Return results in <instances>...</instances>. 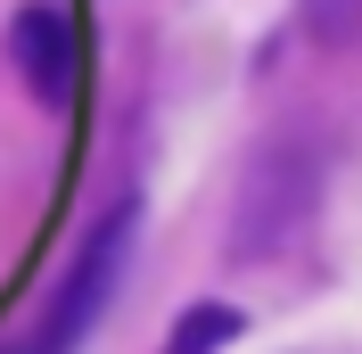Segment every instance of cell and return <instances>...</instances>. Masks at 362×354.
I'll return each mask as SVG.
<instances>
[{"instance_id": "1", "label": "cell", "mask_w": 362, "mask_h": 354, "mask_svg": "<svg viewBox=\"0 0 362 354\" xmlns=\"http://www.w3.org/2000/svg\"><path fill=\"white\" fill-rule=\"evenodd\" d=\"M132 239H140V198H115L107 215L90 222V239L74 247L66 280H58V297L42 305V321L17 338L8 354H74L90 330H99V313H107V297L124 288V264H132Z\"/></svg>"}, {"instance_id": "2", "label": "cell", "mask_w": 362, "mask_h": 354, "mask_svg": "<svg viewBox=\"0 0 362 354\" xmlns=\"http://www.w3.org/2000/svg\"><path fill=\"white\" fill-rule=\"evenodd\" d=\"M8 58H17L25 91H33L42 108H66L74 99V25H66V8L25 0L17 17H8Z\"/></svg>"}, {"instance_id": "3", "label": "cell", "mask_w": 362, "mask_h": 354, "mask_svg": "<svg viewBox=\"0 0 362 354\" xmlns=\"http://www.w3.org/2000/svg\"><path fill=\"white\" fill-rule=\"evenodd\" d=\"M230 338H239V305H214V297H206V305H189V313L173 321L165 354H223Z\"/></svg>"}]
</instances>
